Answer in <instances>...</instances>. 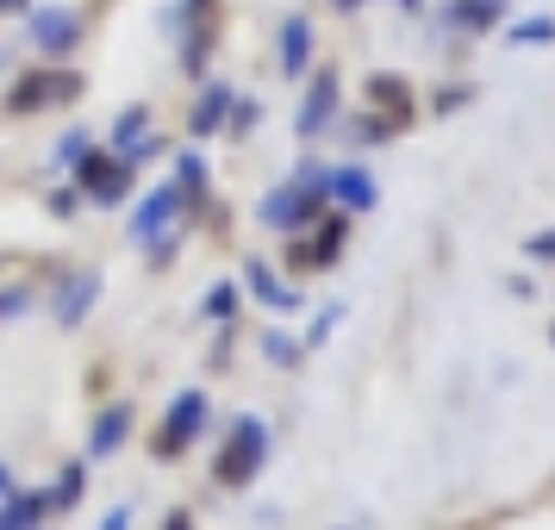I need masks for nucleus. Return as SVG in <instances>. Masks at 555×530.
<instances>
[{"mask_svg":"<svg viewBox=\"0 0 555 530\" xmlns=\"http://www.w3.org/2000/svg\"><path fill=\"white\" fill-rule=\"evenodd\" d=\"M262 455H269V430H262V418H237L225 437V450H219V480L225 487H244V480L262 468Z\"/></svg>","mask_w":555,"mask_h":530,"instance_id":"nucleus-1","label":"nucleus"},{"mask_svg":"<svg viewBox=\"0 0 555 530\" xmlns=\"http://www.w3.org/2000/svg\"><path fill=\"white\" fill-rule=\"evenodd\" d=\"M319 219V194L306 188V181H287V188H275L269 201H262V225H275V231H300Z\"/></svg>","mask_w":555,"mask_h":530,"instance_id":"nucleus-2","label":"nucleus"},{"mask_svg":"<svg viewBox=\"0 0 555 530\" xmlns=\"http://www.w3.org/2000/svg\"><path fill=\"white\" fill-rule=\"evenodd\" d=\"M206 425V393H176V405H169V425H163V437H156V450L163 455H176V450H188L194 443V430Z\"/></svg>","mask_w":555,"mask_h":530,"instance_id":"nucleus-3","label":"nucleus"},{"mask_svg":"<svg viewBox=\"0 0 555 530\" xmlns=\"http://www.w3.org/2000/svg\"><path fill=\"white\" fill-rule=\"evenodd\" d=\"M76 176H81V188L94 194L101 206H113L119 194L131 188V169H126V156H81L76 163Z\"/></svg>","mask_w":555,"mask_h":530,"instance_id":"nucleus-4","label":"nucleus"},{"mask_svg":"<svg viewBox=\"0 0 555 530\" xmlns=\"http://www.w3.org/2000/svg\"><path fill=\"white\" fill-rule=\"evenodd\" d=\"M331 113H337V76H331V69H319V76H312V88H306V106H300V138L325 131Z\"/></svg>","mask_w":555,"mask_h":530,"instance_id":"nucleus-5","label":"nucleus"},{"mask_svg":"<svg viewBox=\"0 0 555 530\" xmlns=\"http://www.w3.org/2000/svg\"><path fill=\"white\" fill-rule=\"evenodd\" d=\"M176 206H181V188H156L151 201L138 206V219H131V237H138V244H156V231L176 225Z\"/></svg>","mask_w":555,"mask_h":530,"instance_id":"nucleus-6","label":"nucleus"},{"mask_svg":"<svg viewBox=\"0 0 555 530\" xmlns=\"http://www.w3.org/2000/svg\"><path fill=\"white\" fill-rule=\"evenodd\" d=\"M63 94H76V81H63L56 69H38V76H26L13 94H7V106H13V113H31V106L63 101Z\"/></svg>","mask_w":555,"mask_h":530,"instance_id":"nucleus-7","label":"nucleus"},{"mask_svg":"<svg viewBox=\"0 0 555 530\" xmlns=\"http://www.w3.org/2000/svg\"><path fill=\"white\" fill-rule=\"evenodd\" d=\"M94 300H101V275H94V269H81L76 281H63V287H56V319H63V325H81Z\"/></svg>","mask_w":555,"mask_h":530,"instance_id":"nucleus-8","label":"nucleus"},{"mask_svg":"<svg viewBox=\"0 0 555 530\" xmlns=\"http://www.w3.org/2000/svg\"><path fill=\"white\" fill-rule=\"evenodd\" d=\"M31 38H38L44 51H69V44L81 38V26H76V13H69V7H44V13L31 20Z\"/></svg>","mask_w":555,"mask_h":530,"instance_id":"nucleus-9","label":"nucleus"},{"mask_svg":"<svg viewBox=\"0 0 555 530\" xmlns=\"http://www.w3.org/2000/svg\"><path fill=\"white\" fill-rule=\"evenodd\" d=\"M306 63H312V26L287 20L281 26V76H306Z\"/></svg>","mask_w":555,"mask_h":530,"instance_id":"nucleus-10","label":"nucleus"},{"mask_svg":"<svg viewBox=\"0 0 555 530\" xmlns=\"http://www.w3.org/2000/svg\"><path fill=\"white\" fill-rule=\"evenodd\" d=\"M44 512H51V493H13L0 505V530H38Z\"/></svg>","mask_w":555,"mask_h":530,"instance_id":"nucleus-11","label":"nucleus"},{"mask_svg":"<svg viewBox=\"0 0 555 530\" xmlns=\"http://www.w3.org/2000/svg\"><path fill=\"white\" fill-rule=\"evenodd\" d=\"M331 194L344 206H356V212H369V206H375V176H369V169H337V176H331Z\"/></svg>","mask_w":555,"mask_h":530,"instance_id":"nucleus-12","label":"nucleus"},{"mask_svg":"<svg viewBox=\"0 0 555 530\" xmlns=\"http://www.w3.org/2000/svg\"><path fill=\"white\" fill-rule=\"evenodd\" d=\"M231 113V88H212V94H201V106H194V138H206V131H219Z\"/></svg>","mask_w":555,"mask_h":530,"instance_id":"nucleus-13","label":"nucleus"},{"mask_svg":"<svg viewBox=\"0 0 555 530\" xmlns=\"http://www.w3.org/2000/svg\"><path fill=\"white\" fill-rule=\"evenodd\" d=\"M126 430H131V412H126V405H113V412H101V425H94V455L119 450V443H126Z\"/></svg>","mask_w":555,"mask_h":530,"instance_id":"nucleus-14","label":"nucleus"},{"mask_svg":"<svg viewBox=\"0 0 555 530\" xmlns=\"http://www.w3.org/2000/svg\"><path fill=\"white\" fill-rule=\"evenodd\" d=\"M450 20L468 31H487L493 26V0H450Z\"/></svg>","mask_w":555,"mask_h":530,"instance_id":"nucleus-15","label":"nucleus"},{"mask_svg":"<svg viewBox=\"0 0 555 530\" xmlns=\"http://www.w3.org/2000/svg\"><path fill=\"white\" fill-rule=\"evenodd\" d=\"M250 287H256V300H269V306H294V294H287V287H281V281L269 275V269H262V262L250 269Z\"/></svg>","mask_w":555,"mask_h":530,"instance_id":"nucleus-16","label":"nucleus"},{"mask_svg":"<svg viewBox=\"0 0 555 530\" xmlns=\"http://www.w3.org/2000/svg\"><path fill=\"white\" fill-rule=\"evenodd\" d=\"M550 38H555V20H550V13H537L530 26H512V44H550Z\"/></svg>","mask_w":555,"mask_h":530,"instance_id":"nucleus-17","label":"nucleus"},{"mask_svg":"<svg viewBox=\"0 0 555 530\" xmlns=\"http://www.w3.org/2000/svg\"><path fill=\"white\" fill-rule=\"evenodd\" d=\"M76 500H81V462H69V468H63V480L51 487V505H76Z\"/></svg>","mask_w":555,"mask_h":530,"instance_id":"nucleus-18","label":"nucleus"},{"mask_svg":"<svg viewBox=\"0 0 555 530\" xmlns=\"http://www.w3.org/2000/svg\"><path fill=\"white\" fill-rule=\"evenodd\" d=\"M81 156H88V131H69V138L56 144V169H76Z\"/></svg>","mask_w":555,"mask_h":530,"instance_id":"nucleus-19","label":"nucleus"},{"mask_svg":"<svg viewBox=\"0 0 555 530\" xmlns=\"http://www.w3.org/2000/svg\"><path fill=\"white\" fill-rule=\"evenodd\" d=\"M144 119H151L144 106H126V113H119V131H113V138H119V144H138V131H144Z\"/></svg>","mask_w":555,"mask_h":530,"instance_id":"nucleus-20","label":"nucleus"},{"mask_svg":"<svg viewBox=\"0 0 555 530\" xmlns=\"http://www.w3.org/2000/svg\"><path fill=\"white\" fill-rule=\"evenodd\" d=\"M262 350L275 356L281 369H287V362H294V356H300V350H294V337H281V331H262Z\"/></svg>","mask_w":555,"mask_h":530,"instance_id":"nucleus-21","label":"nucleus"},{"mask_svg":"<svg viewBox=\"0 0 555 530\" xmlns=\"http://www.w3.org/2000/svg\"><path fill=\"white\" fill-rule=\"evenodd\" d=\"M337 244H344V219H331V225H325L319 250H312V262H331V256H337Z\"/></svg>","mask_w":555,"mask_h":530,"instance_id":"nucleus-22","label":"nucleus"},{"mask_svg":"<svg viewBox=\"0 0 555 530\" xmlns=\"http://www.w3.org/2000/svg\"><path fill=\"white\" fill-rule=\"evenodd\" d=\"M231 306H237L231 287H212V294H206V312H219V319H231Z\"/></svg>","mask_w":555,"mask_h":530,"instance_id":"nucleus-23","label":"nucleus"},{"mask_svg":"<svg viewBox=\"0 0 555 530\" xmlns=\"http://www.w3.org/2000/svg\"><path fill=\"white\" fill-rule=\"evenodd\" d=\"M26 306H31V294H7V300H0V319H20Z\"/></svg>","mask_w":555,"mask_h":530,"instance_id":"nucleus-24","label":"nucleus"},{"mask_svg":"<svg viewBox=\"0 0 555 530\" xmlns=\"http://www.w3.org/2000/svg\"><path fill=\"white\" fill-rule=\"evenodd\" d=\"M530 256H555V231H543V237H530Z\"/></svg>","mask_w":555,"mask_h":530,"instance_id":"nucleus-25","label":"nucleus"},{"mask_svg":"<svg viewBox=\"0 0 555 530\" xmlns=\"http://www.w3.org/2000/svg\"><path fill=\"white\" fill-rule=\"evenodd\" d=\"M126 518H131V512H106V525H101V530H126Z\"/></svg>","mask_w":555,"mask_h":530,"instance_id":"nucleus-26","label":"nucleus"},{"mask_svg":"<svg viewBox=\"0 0 555 530\" xmlns=\"http://www.w3.org/2000/svg\"><path fill=\"white\" fill-rule=\"evenodd\" d=\"M331 7H344V13H356V7H362V0H331Z\"/></svg>","mask_w":555,"mask_h":530,"instance_id":"nucleus-27","label":"nucleus"},{"mask_svg":"<svg viewBox=\"0 0 555 530\" xmlns=\"http://www.w3.org/2000/svg\"><path fill=\"white\" fill-rule=\"evenodd\" d=\"M169 530H188V518H181V512H176V518H169Z\"/></svg>","mask_w":555,"mask_h":530,"instance_id":"nucleus-28","label":"nucleus"},{"mask_svg":"<svg viewBox=\"0 0 555 530\" xmlns=\"http://www.w3.org/2000/svg\"><path fill=\"white\" fill-rule=\"evenodd\" d=\"M400 7H405V13H418V7H425V0H400Z\"/></svg>","mask_w":555,"mask_h":530,"instance_id":"nucleus-29","label":"nucleus"},{"mask_svg":"<svg viewBox=\"0 0 555 530\" xmlns=\"http://www.w3.org/2000/svg\"><path fill=\"white\" fill-rule=\"evenodd\" d=\"M0 493H7V468H0Z\"/></svg>","mask_w":555,"mask_h":530,"instance_id":"nucleus-30","label":"nucleus"},{"mask_svg":"<svg viewBox=\"0 0 555 530\" xmlns=\"http://www.w3.org/2000/svg\"><path fill=\"white\" fill-rule=\"evenodd\" d=\"M0 7H20V0H0Z\"/></svg>","mask_w":555,"mask_h":530,"instance_id":"nucleus-31","label":"nucleus"}]
</instances>
